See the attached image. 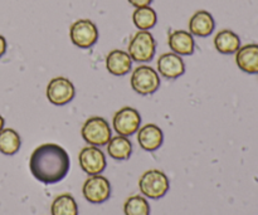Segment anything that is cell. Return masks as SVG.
I'll return each mask as SVG.
<instances>
[{
  "label": "cell",
  "mask_w": 258,
  "mask_h": 215,
  "mask_svg": "<svg viewBox=\"0 0 258 215\" xmlns=\"http://www.w3.org/2000/svg\"><path fill=\"white\" fill-rule=\"evenodd\" d=\"M70 155L57 144H43L33 151L29 160L32 175L45 185L59 183L70 171Z\"/></svg>",
  "instance_id": "6da1fadb"
},
{
  "label": "cell",
  "mask_w": 258,
  "mask_h": 215,
  "mask_svg": "<svg viewBox=\"0 0 258 215\" xmlns=\"http://www.w3.org/2000/svg\"><path fill=\"white\" fill-rule=\"evenodd\" d=\"M156 43L149 30H139L128 43L127 53L131 59L139 63L150 62L155 55Z\"/></svg>",
  "instance_id": "7a4b0ae2"
},
{
  "label": "cell",
  "mask_w": 258,
  "mask_h": 215,
  "mask_svg": "<svg viewBox=\"0 0 258 215\" xmlns=\"http://www.w3.org/2000/svg\"><path fill=\"white\" fill-rule=\"evenodd\" d=\"M141 194L150 199H160L165 195L170 188L169 179L163 171L149 170L141 175L139 180Z\"/></svg>",
  "instance_id": "3957f363"
},
{
  "label": "cell",
  "mask_w": 258,
  "mask_h": 215,
  "mask_svg": "<svg viewBox=\"0 0 258 215\" xmlns=\"http://www.w3.org/2000/svg\"><path fill=\"white\" fill-rule=\"evenodd\" d=\"M131 86H133V90L139 95H153L160 87V78L154 68L149 65H140L133 72Z\"/></svg>",
  "instance_id": "277c9868"
},
{
  "label": "cell",
  "mask_w": 258,
  "mask_h": 215,
  "mask_svg": "<svg viewBox=\"0 0 258 215\" xmlns=\"http://www.w3.org/2000/svg\"><path fill=\"white\" fill-rule=\"evenodd\" d=\"M81 133L83 140L92 146H105L111 140V128L107 121L102 117L88 118Z\"/></svg>",
  "instance_id": "5b68a950"
},
{
  "label": "cell",
  "mask_w": 258,
  "mask_h": 215,
  "mask_svg": "<svg viewBox=\"0 0 258 215\" xmlns=\"http://www.w3.org/2000/svg\"><path fill=\"white\" fill-rule=\"evenodd\" d=\"M70 37L76 47L87 49L98 40V29L91 20L80 19L71 25Z\"/></svg>",
  "instance_id": "8992f818"
},
{
  "label": "cell",
  "mask_w": 258,
  "mask_h": 215,
  "mask_svg": "<svg viewBox=\"0 0 258 215\" xmlns=\"http://www.w3.org/2000/svg\"><path fill=\"white\" fill-rule=\"evenodd\" d=\"M83 196L92 204H102L111 195L110 181L102 175H92L83 184Z\"/></svg>",
  "instance_id": "52a82bcc"
},
{
  "label": "cell",
  "mask_w": 258,
  "mask_h": 215,
  "mask_svg": "<svg viewBox=\"0 0 258 215\" xmlns=\"http://www.w3.org/2000/svg\"><path fill=\"white\" fill-rule=\"evenodd\" d=\"M76 90L73 83L64 77L53 78L47 87V97L50 103L63 106L70 103L75 98Z\"/></svg>",
  "instance_id": "ba28073f"
},
{
  "label": "cell",
  "mask_w": 258,
  "mask_h": 215,
  "mask_svg": "<svg viewBox=\"0 0 258 215\" xmlns=\"http://www.w3.org/2000/svg\"><path fill=\"white\" fill-rule=\"evenodd\" d=\"M141 117L139 111L133 107H123L113 116V128L121 136H131L139 131Z\"/></svg>",
  "instance_id": "9c48e42d"
},
{
  "label": "cell",
  "mask_w": 258,
  "mask_h": 215,
  "mask_svg": "<svg viewBox=\"0 0 258 215\" xmlns=\"http://www.w3.org/2000/svg\"><path fill=\"white\" fill-rule=\"evenodd\" d=\"M80 165L88 175H100L106 169V156L96 146H87L80 153Z\"/></svg>",
  "instance_id": "30bf717a"
},
{
  "label": "cell",
  "mask_w": 258,
  "mask_h": 215,
  "mask_svg": "<svg viewBox=\"0 0 258 215\" xmlns=\"http://www.w3.org/2000/svg\"><path fill=\"white\" fill-rule=\"evenodd\" d=\"M236 63L241 70L248 75H258V44L249 43L236 52Z\"/></svg>",
  "instance_id": "8fae6325"
},
{
  "label": "cell",
  "mask_w": 258,
  "mask_h": 215,
  "mask_svg": "<svg viewBox=\"0 0 258 215\" xmlns=\"http://www.w3.org/2000/svg\"><path fill=\"white\" fill-rule=\"evenodd\" d=\"M158 70L163 77L175 80L185 72V65L180 55L175 53H164L158 59Z\"/></svg>",
  "instance_id": "7c38bea8"
},
{
  "label": "cell",
  "mask_w": 258,
  "mask_h": 215,
  "mask_svg": "<svg viewBox=\"0 0 258 215\" xmlns=\"http://www.w3.org/2000/svg\"><path fill=\"white\" fill-rule=\"evenodd\" d=\"M214 28H216V23H214L213 17L207 10H199L194 13L193 17L189 20V30L191 35L202 38L209 37L213 33Z\"/></svg>",
  "instance_id": "4fadbf2b"
},
{
  "label": "cell",
  "mask_w": 258,
  "mask_h": 215,
  "mask_svg": "<svg viewBox=\"0 0 258 215\" xmlns=\"http://www.w3.org/2000/svg\"><path fill=\"white\" fill-rule=\"evenodd\" d=\"M163 131L154 123H148L139 130L138 142L145 151L158 150L163 144Z\"/></svg>",
  "instance_id": "5bb4252c"
},
{
  "label": "cell",
  "mask_w": 258,
  "mask_h": 215,
  "mask_svg": "<svg viewBox=\"0 0 258 215\" xmlns=\"http://www.w3.org/2000/svg\"><path fill=\"white\" fill-rule=\"evenodd\" d=\"M169 47L173 50V53L178 55H191L194 53V43L193 35L186 30H174L169 35Z\"/></svg>",
  "instance_id": "9a60e30c"
},
{
  "label": "cell",
  "mask_w": 258,
  "mask_h": 215,
  "mask_svg": "<svg viewBox=\"0 0 258 215\" xmlns=\"http://www.w3.org/2000/svg\"><path fill=\"white\" fill-rule=\"evenodd\" d=\"M133 59L127 52L121 49H115L108 53L106 58V68L113 76H125L130 72Z\"/></svg>",
  "instance_id": "2e32d148"
},
{
  "label": "cell",
  "mask_w": 258,
  "mask_h": 215,
  "mask_svg": "<svg viewBox=\"0 0 258 215\" xmlns=\"http://www.w3.org/2000/svg\"><path fill=\"white\" fill-rule=\"evenodd\" d=\"M214 47L222 54H234L241 48V39L232 30L223 29L214 37Z\"/></svg>",
  "instance_id": "e0dca14e"
},
{
  "label": "cell",
  "mask_w": 258,
  "mask_h": 215,
  "mask_svg": "<svg viewBox=\"0 0 258 215\" xmlns=\"http://www.w3.org/2000/svg\"><path fill=\"white\" fill-rule=\"evenodd\" d=\"M107 153L115 160H127L133 153V144L126 136H115L108 141Z\"/></svg>",
  "instance_id": "ac0fdd59"
},
{
  "label": "cell",
  "mask_w": 258,
  "mask_h": 215,
  "mask_svg": "<svg viewBox=\"0 0 258 215\" xmlns=\"http://www.w3.org/2000/svg\"><path fill=\"white\" fill-rule=\"evenodd\" d=\"M133 22L139 30H149L155 27L158 22V15L150 5L136 8L133 14Z\"/></svg>",
  "instance_id": "d6986e66"
},
{
  "label": "cell",
  "mask_w": 258,
  "mask_h": 215,
  "mask_svg": "<svg viewBox=\"0 0 258 215\" xmlns=\"http://www.w3.org/2000/svg\"><path fill=\"white\" fill-rule=\"evenodd\" d=\"M22 141L18 132L13 128H3L0 131V153L4 155H14L19 151Z\"/></svg>",
  "instance_id": "ffe728a7"
},
{
  "label": "cell",
  "mask_w": 258,
  "mask_h": 215,
  "mask_svg": "<svg viewBox=\"0 0 258 215\" xmlns=\"http://www.w3.org/2000/svg\"><path fill=\"white\" fill-rule=\"evenodd\" d=\"M52 215H78V206L71 194L58 195L52 203Z\"/></svg>",
  "instance_id": "44dd1931"
},
{
  "label": "cell",
  "mask_w": 258,
  "mask_h": 215,
  "mask_svg": "<svg viewBox=\"0 0 258 215\" xmlns=\"http://www.w3.org/2000/svg\"><path fill=\"white\" fill-rule=\"evenodd\" d=\"M123 211L125 215H150V205L145 198L134 195L125 201Z\"/></svg>",
  "instance_id": "7402d4cb"
},
{
  "label": "cell",
  "mask_w": 258,
  "mask_h": 215,
  "mask_svg": "<svg viewBox=\"0 0 258 215\" xmlns=\"http://www.w3.org/2000/svg\"><path fill=\"white\" fill-rule=\"evenodd\" d=\"M133 7L135 8H141V7H149L151 4L153 0H127Z\"/></svg>",
  "instance_id": "603a6c76"
},
{
  "label": "cell",
  "mask_w": 258,
  "mask_h": 215,
  "mask_svg": "<svg viewBox=\"0 0 258 215\" xmlns=\"http://www.w3.org/2000/svg\"><path fill=\"white\" fill-rule=\"evenodd\" d=\"M5 52H7V40L0 34V57H3Z\"/></svg>",
  "instance_id": "cb8c5ba5"
},
{
  "label": "cell",
  "mask_w": 258,
  "mask_h": 215,
  "mask_svg": "<svg viewBox=\"0 0 258 215\" xmlns=\"http://www.w3.org/2000/svg\"><path fill=\"white\" fill-rule=\"evenodd\" d=\"M4 128V118H3V116L0 115V131Z\"/></svg>",
  "instance_id": "d4e9b609"
}]
</instances>
